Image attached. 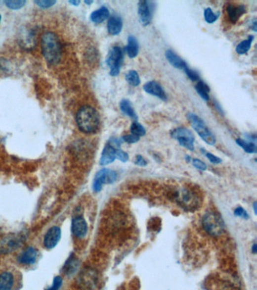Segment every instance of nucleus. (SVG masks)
<instances>
[{"label":"nucleus","instance_id":"nucleus-1","mask_svg":"<svg viewBox=\"0 0 257 290\" xmlns=\"http://www.w3.org/2000/svg\"><path fill=\"white\" fill-rule=\"evenodd\" d=\"M79 129L86 134L96 133L100 126V117L97 110L91 106L80 107L77 113Z\"/></svg>","mask_w":257,"mask_h":290},{"label":"nucleus","instance_id":"nucleus-2","mask_svg":"<svg viewBox=\"0 0 257 290\" xmlns=\"http://www.w3.org/2000/svg\"><path fill=\"white\" fill-rule=\"evenodd\" d=\"M42 51L50 64H56L61 59V43L53 32H46L42 37Z\"/></svg>","mask_w":257,"mask_h":290},{"label":"nucleus","instance_id":"nucleus-3","mask_svg":"<svg viewBox=\"0 0 257 290\" xmlns=\"http://www.w3.org/2000/svg\"><path fill=\"white\" fill-rule=\"evenodd\" d=\"M202 226L208 235L214 237L222 235L225 228L222 217L213 211H210L204 215Z\"/></svg>","mask_w":257,"mask_h":290},{"label":"nucleus","instance_id":"nucleus-4","mask_svg":"<svg viewBox=\"0 0 257 290\" xmlns=\"http://www.w3.org/2000/svg\"><path fill=\"white\" fill-rule=\"evenodd\" d=\"M187 119L194 130L198 133L205 143L209 145H215L216 137L198 115L193 113H188Z\"/></svg>","mask_w":257,"mask_h":290},{"label":"nucleus","instance_id":"nucleus-5","mask_svg":"<svg viewBox=\"0 0 257 290\" xmlns=\"http://www.w3.org/2000/svg\"><path fill=\"white\" fill-rule=\"evenodd\" d=\"M178 204L188 211H193L200 205V199L197 193L188 188H179L174 193Z\"/></svg>","mask_w":257,"mask_h":290},{"label":"nucleus","instance_id":"nucleus-6","mask_svg":"<svg viewBox=\"0 0 257 290\" xmlns=\"http://www.w3.org/2000/svg\"><path fill=\"white\" fill-rule=\"evenodd\" d=\"M124 59V51L120 47L115 46L110 48L107 57V65L110 67V74L112 77L119 75Z\"/></svg>","mask_w":257,"mask_h":290},{"label":"nucleus","instance_id":"nucleus-7","mask_svg":"<svg viewBox=\"0 0 257 290\" xmlns=\"http://www.w3.org/2000/svg\"><path fill=\"white\" fill-rule=\"evenodd\" d=\"M122 138H113L110 139L107 145H105L101 156H100V164L102 166L110 164L116 160V152L120 149V146L123 144Z\"/></svg>","mask_w":257,"mask_h":290},{"label":"nucleus","instance_id":"nucleus-8","mask_svg":"<svg viewBox=\"0 0 257 290\" xmlns=\"http://www.w3.org/2000/svg\"><path fill=\"white\" fill-rule=\"evenodd\" d=\"M171 135L173 139L179 142L181 146L186 147L191 151L195 149L194 147L195 136L189 129L184 127L176 128L171 132Z\"/></svg>","mask_w":257,"mask_h":290},{"label":"nucleus","instance_id":"nucleus-9","mask_svg":"<svg viewBox=\"0 0 257 290\" xmlns=\"http://www.w3.org/2000/svg\"><path fill=\"white\" fill-rule=\"evenodd\" d=\"M117 173L116 171L110 169H103L96 174L93 183V189L94 192H99L102 190L103 185L112 184L117 179Z\"/></svg>","mask_w":257,"mask_h":290},{"label":"nucleus","instance_id":"nucleus-10","mask_svg":"<svg viewBox=\"0 0 257 290\" xmlns=\"http://www.w3.org/2000/svg\"><path fill=\"white\" fill-rule=\"evenodd\" d=\"M24 238L22 235L12 234L7 235L0 241V253L8 254L16 250L23 243Z\"/></svg>","mask_w":257,"mask_h":290},{"label":"nucleus","instance_id":"nucleus-11","mask_svg":"<svg viewBox=\"0 0 257 290\" xmlns=\"http://www.w3.org/2000/svg\"><path fill=\"white\" fill-rule=\"evenodd\" d=\"M80 284L84 290H93L97 286V272L92 269H87L83 271L80 276Z\"/></svg>","mask_w":257,"mask_h":290},{"label":"nucleus","instance_id":"nucleus-12","mask_svg":"<svg viewBox=\"0 0 257 290\" xmlns=\"http://www.w3.org/2000/svg\"><path fill=\"white\" fill-rule=\"evenodd\" d=\"M228 18L232 24H235L246 13V6L242 4L230 3L226 6Z\"/></svg>","mask_w":257,"mask_h":290},{"label":"nucleus","instance_id":"nucleus-13","mask_svg":"<svg viewBox=\"0 0 257 290\" xmlns=\"http://www.w3.org/2000/svg\"><path fill=\"white\" fill-rule=\"evenodd\" d=\"M138 16L142 25L147 26L150 24L153 18V12L147 1H140L138 4Z\"/></svg>","mask_w":257,"mask_h":290},{"label":"nucleus","instance_id":"nucleus-14","mask_svg":"<svg viewBox=\"0 0 257 290\" xmlns=\"http://www.w3.org/2000/svg\"><path fill=\"white\" fill-rule=\"evenodd\" d=\"M143 90L148 94L156 96L161 100H167V95L165 93V90L162 86L159 83L156 81H149L145 83L143 86Z\"/></svg>","mask_w":257,"mask_h":290},{"label":"nucleus","instance_id":"nucleus-15","mask_svg":"<svg viewBox=\"0 0 257 290\" xmlns=\"http://www.w3.org/2000/svg\"><path fill=\"white\" fill-rule=\"evenodd\" d=\"M61 236V231L58 227H52L48 230L44 236V244L48 249H52L56 246Z\"/></svg>","mask_w":257,"mask_h":290},{"label":"nucleus","instance_id":"nucleus-16","mask_svg":"<svg viewBox=\"0 0 257 290\" xmlns=\"http://www.w3.org/2000/svg\"><path fill=\"white\" fill-rule=\"evenodd\" d=\"M72 230L75 236L79 238H84L87 234V225L83 217H77L73 221Z\"/></svg>","mask_w":257,"mask_h":290},{"label":"nucleus","instance_id":"nucleus-17","mask_svg":"<svg viewBox=\"0 0 257 290\" xmlns=\"http://www.w3.org/2000/svg\"><path fill=\"white\" fill-rule=\"evenodd\" d=\"M123 19L119 15L110 17L107 22V30L109 34L113 36L119 35L123 30Z\"/></svg>","mask_w":257,"mask_h":290},{"label":"nucleus","instance_id":"nucleus-18","mask_svg":"<svg viewBox=\"0 0 257 290\" xmlns=\"http://www.w3.org/2000/svg\"><path fill=\"white\" fill-rule=\"evenodd\" d=\"M165 57H166V59L169 61V62L175 68L183 70L184 67L187 66L184 60L182 59L179 56H178L176 53L173 52L172 50H167L165 52Z\"/></svg>","mask_w":257,"mask_h":290},{"label":"nucleus","instance_id":"nucleus-19","mask_svg":"<svg viewBox=\"0 0 257 290\" xmlns=\"http://www.w3.org/2000/svg\"><path fill=\"white\" fill-rule=\"evenodd\" d=\"M37 257V250L34 248L28 247L21 254L18 258V261L25 265H31L36 262Z\"/></svg>","mask_w":257,"mask_h":290},{"label":"nucleus","instance_id":"nucleus-20","mask_svg":"<svg viewBox=\"0 0 257 290\" xmlns=\"http://www.w3.org/2000/svg\"><path fill=\"white\" fill-rule=\"evenodd\" d=\"M110 17V11L107 7L103 6L93 11L90 14V20L95 24H100Z\"/></svg>","mask_w":257,"mask_h":290},{"label":"nucleus","instance_id":"nucleus-21","mask_svg":"<svg viewBox=\"0 0 257 290\" xmlns=\"http://www.w3.org/2000/svg\"><path fill=\"white\" fill-rule=\"evenodd\" d=\"M119 106H120L121 111L123 112V114L133 119L134 121H137L138 120L137 113L135 112L130 100H128V99H123V100H121Z\"/></svg>","mask_w":257,"mask_h":290},{"label":"nucleus","instance_id":"nucleus-22","mask_svg":"<svg viewBox=\"0 0 257 290\" xmlns=\"http://www.w3.org/2000/svg\"><path fill=\"white\" fill-rule=\"evenodd\" d=\"M125 50L130 58H134L137 57L139 52V44L137 39L133 36H129L128 39V44Z\"/></svg>","mask_w":257,"mask_h":290},{"label":"nucleus","instance_id":"nucleus-23","mask_svg":"<svg viewBox=\"0 0 257 290\" xmlns=\"http://www.w3.org/2000/svg\"><path fill=\"white\" fill-rule=\"evenodd\" d=\"M14 284V278L9 272L0 274V290H11Z\"/></svg>","mask_w":257,"mask_h":290},{"label":"nucleus","instance_id":"nucleus-24","mask_svg":"<svg viewBox=\"0 0 257 290\" xmlns=\"http://www.w3.org/2000/svg\"><path fill=\"white\" fill-rule=\"evenodd\" d=\"M195 88L198 94L200 96V97L203 100H206V101L209 100L210 88L205 82L202 81V80H199L196 86H195Z\"/></svg>","mask_w":257,"mask_h":290},{"label":"nucleus","instance_id":"nucleus-25","mask_svg":"<svg viewBox=\"0 0 257 290\" xmlns=\"http://www.w3.org/2000/svg\"><path fill=\"white\" fill-rule=\"evenodd\" d=\"M254 37L253 36H249L247 40H243L238 44L235 48V51L238 54H245L251 49V45H252L253 40Z\"/></svg>","mask_w":257,"mask_h":290},{"label":"nucleus","instance_id":"nucleus-26","mask_svg":"<svg viewBox=\"0 0 257 290\" xmlns=\"http://www.w3.org/2000/svg\"><path fill=\"white\" fill-rule=\"evenodd\" d=\"M236 143L238 146L243 148L244 150L248 153H257V145L254 142H247L243 139H236Z\"/></svg>","mask_w":257,"mask_h":290},{"label":"nucleus","instance_id":"nucleus-27","mask_svg":"<svg viewBox=\"0 0 257 290\" xmlns=\"http://www.w3.org/2000/svg\"><path fill=\"white\" fill-rule=\"evenodd\" d=\"M126 80L129 85L133 87H137L140 84V76L136 70H129L126 74Z\"/></svg>","mask_w":257,"mask_h":290},{"label":"nucleus","instance_id":"nucleus-28","mask_svg":"<svg viewBox=\"0 0 257 290\" xmlns=\"http://www.w3.org/2000/svg\"><path fill=\"white\" fill-rule=\"evenodd\" d=\"M130 134L137 136V137L140 138V139L142 136H144L146 133L145 128L137 121H134L132 123L131 126H130Z\"/></svg>","mask_w":257,"mask_h":290},{"label":"nucleus","instance_id":"nucleus-29","mask_svg":"<svg viewBox=\"0 0 257 290\" xmlns=\"http://www.w3.org/2000/svg\"><path fill=\"white\" fill-rule=\"evenodd\" d=\"M219 15L220 13L219 11L217 13H214L211 8H205L204 11V17H205V21L208 24H214L219 18Z\"/></svg>","mask_w":257,"mask_h":290},{"label":"nucleus","instance_id":"nucleus-30","mask_svg":"<svg viewBox=\"0 0 257 290\" xmlns=\"http://www.w3.org/2000/svg\"><path fill=\"white\" fill-rule=\"evenodd\" d=\"M79 262L77 258L74 256L70 257L68 259V262H67V265L64 267L66 274H72L77 269L78 267Z\"/></svg>","mask_w":257,"mask_h":290},{"label":"nucleus","instance_id":"nucleus-31","mask_svg":"<svg viewBox=\"0 0 257 290\" xmlns=\"http://www.w3.org/2000/svg\"><path fill=\"white\" fill-rule=\"evenodd\" d=\"M5 5L11 9H19L22 8L26 4L24 0H8L5 1Z\"/></svg>","mask_w":257,"mask_h":290},{"label":"nucleus","instance_id":"nucleus-32","mask_svg":"<svg viewBox=\"0 0 257 290\" xmlns=\"http://www.w3.org/2000/svg\"><path fill=\"white\" fill-rule=\"evenodd\" d=\"M183 71L185 72V74L187 75V77L190 79L192 81L194 82H199L200 80V77H199V74H198L197 72L195 71V70H192V69H190L189 67V66H186L183 69Z\"/></svg>","mask_w":257,"mask_h":290},{"label":"nucleus","instance_id":"nucleus-33","mask_svg":"<svg viewBox=\"0 0 257 290\" xmlns=\"http://www.w3.org/2000/svg\"><path fill=\"white\" fill-rule=\"evenodd\" d=\"M35 3L41 8H48L53 6L56 3V1H54V0H37V1H35Z\"/></svg>","mask_w":257,"mask_h":290},{"label":"nucleus","instance_id":"nucleus-34","mask_svg":"<svg viewBox=\"0 0 257 290\" xmlns=\"http://www.w3.org/2000/svg\"><path fill=\"white\" fill-rule=\"evenodd\" d=\"M116 158L119 159V160H120L121 162H123V163H126L128 160L129 156L126 152L123 151L120 148L116 152Z\"/></svg>","mask_w":257,"mask_h":290},{"label":"nucleus","instance_id":"nucleus-35","mask_svg":"<svg viewBox=\"0 0 257 290\" xmlns=\"http://www.w3.org/2000/svg\"><path fill=\"white\" fill-rule=\"evenodd\" d=\"M123 142H126L128 144H134L137 143L140 140V138L137 137V136H133L132 134H128L126 136L122 137Z\"/></svg>","mask_w":257,"mask_h":290},{"label":"nucleus","instance_id":"nucleus-36","mask_svg":"<svg viewBox=\"0 0 257 290\" xmlns=\"http://www.w3.org/2000/svg\"><path fill=\"white\" fill-rule=\"evenodd\" d=\"M192 163L194 167L199 169V170L205 171L207 169V165L203 161H202L201 159H192Z\"/></svg>","mask_w":257,"mask_h":290},{"label":"nucleus","instance_id":"nucleus-37","mask_svg":"<svg viewBox=\"0 0 257 290\" xmlns=\"http://www.w3.org/2000/svg\"><path fill=\"white\" fill-rule=\"evenodd\" d=\"M234 214H235V216L241 217L243 219H248V217H249L247 211L244 208L241 207V206H238L235 209Z\"/></svg>","mask_w":257,"mask_h":290},{"label":"nucleus","instance_id":"nucleus-38","mask_svg":"<svg viewBox=\"0 0 257 290\" xmlns=\"http://www.w3.org/2000/svg\"><path fill=\"white\" fill-rule=\"evenodd\" d=\"M205 155H206L207 158L209 159V161L211 162V163H213V164H219V163H221V162H222V159H221L220 158L215 156L213 153L207 152V153H205Z\"/></svg>","mask_w":257,"mask_h":290},{"label":"nucleus","instance_id":"nucleus-39","mask_svg":"<svg viewBox=\"0 0 257 290\" xmlns=\"http://www.w3.org/2000/svg\"><path fill=\"white\" fill-rule=\"evenodd\" d=\"M62 284V279L60 277H56L53 281L52 286L46 290H58Z\"/></svg>","mask_w":257,"mask_h":290},{"label":"nucleus","instance_id":"nucleus-40","mask_svg":"<svg viewBox=\"0 0 257 290\" xmlns=\"http://www.w3.org/2000/svg\"><path fill=\"white\" fill-rule=\"evenodd\" d=\"M134 163L137 166H141V167H144V166H147V161H146L145 158L143 157L141 155H137L135 157Z\"/></svg>","mask_w":257,"mask_h":290},{"label":"nucleus","instance_id":"nucleus-41","mask_svg":"<svg viewBox=\"0 0 257 290\" xmlns=\"http://www.w3.org/2000/svg\"><path fill=\"white\" fill-rule=\"evenodd\" d=\"M252 27H251V28L253 29V30H254V31H257V20L254 19V21H253L252 23Z\"/></svg>","mask_w":257,"mask_h":290},{"label":"nucleus","instance_id":"nucleus-42","mask_svg":"<svg viewBox=\"0 0 257 290\" xmlns=\"http://www.w3.org/2000/svg\"><path fill=\"white\" fill-rule=\"evenodd\" d=\"M252 252H254V254L257 253V243H254L252 246Z\"/></svg>","mask_w":257,"mask_h":290},{"label":"nucleus","instance_id":"nucleus-43","mask_svg":"<svg viewBox=\"0 0 257 290\" xmlns=\"http://www.w3.org/2000/svg\"><path fill=\"white\" fill-rule=\"evenodd\" d=\"M70 3L72 4V5L77 6V5H80V1H70Z\"/></svg>","mask_w":257,"mask_h":290},{"label":"nucleus","instance_id":"nucleus-44","mask_svg":"<svg viewBox=\"0 0 257 290\" xmlns=\"http://www.w3.org/2000/svg\"><path fill=\"white\" fill-rule=\"evenodd\" d=\"M254 212H255V214H257V202H254Z\"/></svg>","mask_w":257,"mask_h":290},{"label":"nucleus","instance_id":"nucleus-45","mask_svg":"<svg viewBox=\"0 0 257 290\" xmlns=\"http://www.w3.org/2000/svg\"><path fill=\"white\" fill-rule=\"evenodd\" d=\"M93 1H85V3L87 4V5H90V4L93 3Z\"/></svg>","mask_w":257,"mask_h":290},{"label":"nucleus","instance_id":"nucleus-46","mask_svg":"<svg viewBox=\"0 0 257 290\" xmlns=\"http://www.w3.org/2000/svg\"><path fill=\"white\" fill-rule=\"evenodd\" d=\"M0 20H1V16H0Z\"/></svg>","mask_w":257,"mask_h":290}]
</instances>
